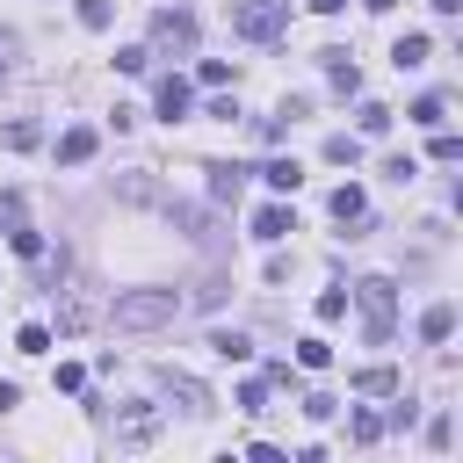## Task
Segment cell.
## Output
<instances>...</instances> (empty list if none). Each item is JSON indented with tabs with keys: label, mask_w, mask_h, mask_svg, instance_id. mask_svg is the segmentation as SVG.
I'll return each mask as SVG.
<instances>
[{
	"label": "cell",
	"mask_w": 463,
	"mask_h": 463,
	"mask_svg": "<svg viewBox=\"0 0 463 463\" xmlns=\"http://www.w3.org/2000/svg\"><path fill=\"white\" fill-rule=\"evenodd\" d=\"M326 159H333V166H354V159H362V137H326Z\"/></svg>",
	"instance_id": "27"
},
{
	"label": "cell",
	"mask_w": 463,
	"mask_h": 463,
	"mask_svg": "<svg viewBox=\"0 0 463 463\" xmlns=\"http://www.w3.org/2000/svg\"><path fill=\"white\" fill-rule=\"evenodd\" d=\"M203 174H210V195H217V203H239V195H246V174H253V166H239V159H210Z\"/></svg>",
	"instance_id": "6"
},
{
	"label": "cell",
	"mask_w": 463,
	"mask_h": 463,
	"mask_svg": "<svg viewBox=\"0 0 463 463\" xmlns=\"http://www.w3.org/2000/svg\"><path fill=\"white\" fill-rule=\"evenodd\" d=\"M347 297L362 304V333H369V347H383L391 326H398V282H391V275H362Z\"/></svg>",
	"instance_id": "2"
},
{
	"label": "cell",
	"mask_w": 463,
	"mask_h": 463,
	"mask_svg": "<svg viewBox=\"0 0 463 463\" xmlns=\"http://www.w3.org/2000/svg\"><path fill=\"white\" fill-rule=\"evenodd\" d=\"M152 434H159V412H152V405H130V412H123V441H130V449H145Z\"/></svg>",
	"instance_id": "16"
},
{
	"label": "cell",
	"mask_w": 463,
	"mask_h": 463,
	"mask_svg": "<svg viewBox=\"0 0 463 463\" xmlns=\"http://www.w3.org/2000/svg\"><path fill=\"white\" fill-rule=\"evenodd\" d=\"M188 101H195V87H188V80H181V72H166V80H159V87H152V109H159V116H166V123H181V116H188Z\"/></svg>",
	"instance_id": "5"
},
{
	"label": "cell",
	"mask_w": 463,
	"mask_h": 463,
	"mask_svg": "<svg viewBox=\"0 0 463 463\" xmlns=\"http://www.w3.org/2000/svg\"><path fill=\"white\" fill-rule=\"evenodd\" d=\"M232 29L246 43H275L289 29V0H232Z\"/></svg>",
	"instance_id": "3"
},
{
	"label": "cell",
	"mask_w": 463,
	"mask_h": 463,
	"mask_svg": "<svg viewBox=\"0 0 463 463\" xmlns=\"http://www.w3.org/2000/svg\"><path fill=\"white\" fill-rule=\"evenodd\" d=\"M405 116H412L420 130H441V123H449V101H441V94H420V101H412Z\"/></svg>",
	"instance_id": "19"
},
{
	"label": "cell",
	"mask_w": 463,
	"mask_h": 463,
	"mask_svg": "<svg viewBox=\"0 0 463 463\" xmlns=\"http://www.w3.org/2000/svg\"><path fill=\"white\" fill-rule=\"evenodd\" d=\"M94 145H101V130H94V123H72V130L58 137V166H87Z\"/></svg>",
	"instance_id": "8"
},
{
	"label": "cell",
	"mask_w": 463,
	"mask_h": 463,
	"mask_svg": "<svg viewBox=\"0 0 463 463\" xmlns=\"http://www.w3.org/2000/svg\"><path fill=\"white\" fill-rule=\"evenodd\" d=\"M427 51H434L427 36H398V43H391V65H398V72H412V65H427Z\"/></svg>",
	"instance_id": "18"
},
{
	"label": "cell",
	"mask_w": 463,
	"mask_h": 463,
	"mask_svg": "<svg viewBox=\"0 0 463 463\" xmlns=\"http://www.w3.org/2000/svg\"><path fill=\"white\" fill-rule=\"evenodd\" d=\"M159 391L181 398V412H210V391H203L195 376H181V369H159Z\"/></svg>",
	"instance_id": "10"
},
{
	"label": "cell",
	"mask_w": 463,
	"mask_h": 463,
	"mask_svg": "<svg viewBox=\"0 0 463 463\" xmlns=\"http://www.w3.org/2000/svg\"><path fill=\"white\" fill-rule=\"evenodd\" d=\"M253 174H260L275 195H297V181H304V166H297V159H268V166H253Z\"/></svg>",
	"instance_id": "15"
},
{
	"label": "cell",
	"mask_w": 463,
	"mask_h": 463,
	"mask_svg": "<svg viewBox=\"0 0 463 463\" xmlns=\"http://www.w3.org/2000/svg\"><path fill=\"white\" fill-rule=\"evenodd\" d=\"M166 217H174V224H181V232H188L195 246H210V239H217V224H210V210H195V203H166Z\"/></svg>",
	"instance_id": "12"
},
{
	"label": "cell",
	"mask_w": 463,
	"mask_h": 463,
	"mask_svg": "<svg viewBox=\"0 0 463 463\" xmlns=\"http://www.w3.org/2000/svg\"><path fill=\"white\" fill-rule=\"evenodd\" d=\"M354 116H362V137H383V130H391V109H383V101H362Z\"/></svg>",
	"instance_id": "22"
},
{
	"label": "cell",
	"mask_w": 463,
	"mask_h": 463,
	"mask_svg": "<svg viewBox=\"0 0 463 463\" xmlns=\"http://www.w3.org/2000/svg\"><path fill=\"white\" fill-rule=\"evenodd\" d=\"M145 65H152L145 43H123V51H116V72H145Z\"/></svg>",
	"instance_id": "30"
},
{
	"label": "cell",
	"mask_w": 463,
	"mask_h": 463,
	"mask_svg": "<svg viewBox=\"0 0 463 463\" xmlns=\"http://www.w3.org/2000/svg\"><path fill=\"white\" fill-rule=\"evenodd\" d=\"M318 65H326V80H333L340 94H354V87H362V65H354L347 51H318Z\"/></svg>",
	"instance_id": "13"
},
{
	"label": "cell",
	"mask_w": 463,
	"mask_h": 463,
	"mask_svg": "<svg viewBox=\"0 0 463 463\" xmlns=\"http://www.w3.org/2000/svg\"><path fill=\"white\" fill-rule=\"evenodd\" d=\"M427 152H434V159H441V166H456V159H463V137H456V130H449V123H441V130H434V145H427Z\"/></svg>",
	"instance_id": "23"
},
{
	"label": "cell",
	"mask_w": 463,
	"mask_h": 463,
	"mask_svg": "<svg viewBox=\"0 0 463 463\" xmlns=\"http://www.w3.org/2000/svg\"><path fill=\"white\" fill-rule=\"evenodd\" d=\"M383 174H391V181H412V174H420V159H412V152H398V159H383Z\"/></svg>",
	"instance_id": "34"
},
{
	"label": "cell",
	"mask_w": 463,
	"mask_h": 463,
	"mask_svg": "<svg viewBox=\"0 0 463 463\" xmlns=\"http://www.w3.org/2000/svg\"><path fill=\"white\" fill-rule=\"evenodd\" d=\"M51 383H58V391H80V383H87V369H80V362H58V376H51Z\"/></svg>",
	"instance_id": "35"
},
{
	"label": "cell",
	"mask_w": 463,
	"mask_h": 463,
	"mask_svg": "<svg viewBox=\"0 0 463 463\" xmlns=\"http://www.w3.org/2000/svg\"><path fill=\"white\" fill-rule=\"evenodd\" d=\"M362 7H369V14H391V7H398V0H362Z\"/></svg>",
	"instance_id": "41"
},
{
	"label": "cell",
	"mask_w": 463,
	"mask_h": 463,
	"mask_svg": "<svg viewBox=\"0 0 463 463\" xmlns=\"http://www.w3.org/2000/svg\"><path fill=\"white\" fill-rule=\"evenodd\" d=\"M0 232H7V246H14L22 260H43V232L29 224V210H22V188H7V195H0Z\"/></svg>",
	"instance_id": "4"
},
{
	"label": "cell",
	"mask_w": 463,
	"mask_h": 463,
	"mask_svg": "<svg viewBox=\"0 0 463 463\" xmlns=\"http://www.w3.org/2000/svg\"><path fill=\"white\" fill-rule=\"evenodd\" d=\"M333 412H340V398H326V391H311V398H304V420H333Z\"/></svg>",
	"instance_id": "33"
},
{
	"label": "cell",
	"mask_w": 463,
	"mask_h": 463,
	"mask_svg": "<svg viewBox=\"0 0 463 463\" xmlns=\"http://www.w3.org/2000/svg\"><path fill=\"white\" fill-rule=\"evenodd\" d=\"M297 362H304V369H326V362H333V347L311 333V340H297Z\"/></svg>",
	"instance_id": "29"
},
{
	"label": "cell",
	"mask_w": 463,
	"mask_h": 463,
	"mask_svg": "<svg viewBox=\"0 0 463 463\" xmlns=\"http://www.w3.org/2000/svg\"><path fill=\"white\" fill-rule=\"evenodd\" d=\"M449 333H456V304H427V311H420V340H427V347H441Z\"/></svg>",
	"instance_id": "14"
},
{
	"label": "cell",
	"mask_w": 463,
	"mask_h": 463,
	"mask_svg": "<svg viewBox=\"0 0 463 463\" xmlns=\"http://www.w3.org/2000/svg\"><path fill=\"white\" fill-rule=\"evenodd\" d=\"M174 318H181V289H116V304H109L116 333H159Z\"/></svg>",
	"instance_id": "1"
},
{
	"label": "cell",
	"mask_w": 463,
	"mask_h": 463,
	"mask_svg": "<svg viewBox=\"0 0 463 463\" xmlns=\"http://www.w3.org/2000/svg\"><path fill=\"white\" fill-rule=\"evenodd\" d=\"M354 391H369V398H391V391H398V369H391V362H376V369H354Z\"/></svg>",
	"instance_id": "17"
},
{
	"label": "cell",
	"mask_w": 463,
	"mask_h": 463,
	"mask_svg": "<svg viewBox=\"0 0 463 463\" xmlns=\"http://www.w3.org/2000/svg\"><path fill=\"white\" fill-rule=\"evenodd\" d=\"M14 405H22V391H14V383H0V412H14Z\"/></svg>",
	"instance_id": "38"
},
{
	"label": "cell",
	"mask_w": 463,
	"mask_h": 463,
	"mask_svg": "<svg viewBox=\"0 0 463 463\" xmlns=\"http://www.w3.org/2000/svg\"><path fill=\"white\" fill-rule=\"evenodd\" d=\"M289 232H297V217H289L282 203H260V210H253V239H260V246H282Z\"/></svg>",
	"instance_id": "9"
},
{
	"label": "cell",
	"mask_w": 463,
	"mask_h": 463,
	"mask_svg": "<svg viewBox=\"0 0 463 463\" xmlns=\"http://www.w3.org/2000/svg\"><path fill=\"white\" fill-rule=\"evenodd\" d=\"M14 51H22V43H14L7 29H0V87H7V72H14Z\"/></svg>",
	"instance_id": "37"
},
{
	"label": "cell",
	"mask_w": 463,
	"mask_h": 463,
	"mask_svg": "<svg viewBox=\"0 0 463 463\" xmlns=\"http://www.w3.org/2000/svg\"><path fill=\"white\" fill-rule=\"evenodd\" d=\"M347 434H354V441H383V412H369V405H362V412L347 420Z\"/></svg>",
	"instance_id": "24"
},
{
	"label": "cell",
	"mask_w": 463,
	"mask_h": 463,
	"mask_svg": "<svg viewBox=\"0 0 463 463\" xmlns=\"http://www.w3.org/2000/svg\"><path fill=\"white\" fill-rule=\"evenodd\" d=\"M195 72H203V87H224V80H239V72H232V65H224V58H203V65H195Z\"/></svg>",
	"instance_id": "32"
},
{
	"label": "cell",
	"mask_w": 463,
	"mask_h": 463,
	"mask_svg": "<svg viewBox=\"0 0 463 463\" xmlns=\"http://www.w3.org/2000/svg\"><path fill=\"white\" fill-rule=\"evenodd\" d=\"M152 36L188 51V43H195V14H188V7H159V14H152Z\"/></svg>",
	"instance_id": "7"
},
{
	"label": "cell",
	"mask_w": 463,
	"mask_h": 463,
	"mask_svg": "<svg viewBox=\"0 0 463 463\" xmlns=\"http://www.w3.org/2000/svg\"><path fill=\"white\" fill-rule=\"evenodd\" d=\"M304 7H311V14H340L347 0H304Z\"/></svg>",
	"instance_id": "39"
},
{
	"label": "cell",
	"mask_w": 463,
	"mask_h": 463,
	"mask_svg": "<svg viewBox=\"0 0 463 463\" xmlns=\"http://www.w3.org/2000/svg\"><path fill=\"white\" fill-rule=\"evenodd\" d=\"M210 354H224V362H246V354H253V340H246V333H210Z\"/></svg>",
	"instance_id": "21"
},
{
	"label": "cell",
	"mask_w": 463,
	"mask_h": 463,
	"mask_svg": "<svg viewBox=\"0 0 463 463\" xmlns=\"http://www.w3.org/2000/svg\"><path fill=\"white\" fill-rule=\"evenodd\" d=\"M427 7H434V14H456V7H463V0H427Z\"/></svg>",
	"instance_id": "40"
},
{
	"label": "cell",
	"mask_w": 463,
	"mask_h": 463,
	"mask_svg": "<svg viewBox=\"0 0 463 463\" xmlns=\"http://www.w3.org/2000/svg\"><path fill=\"white\" fill-rule=\"evenodd\" d=\"M449 434H456V427H449V412H434V420H427V449H449Z\"/></svg>",
	"instance_id": "36"
},
{
	"label": "cell",
	"mask_w": 463,
	"mask_h": 463,
	"mask_svg": "<svg viewBox=\"0 0 463 463\" xmlns=\"http://www.w3.org/2000/svg\"><path fill=\"white\" fill-rule=\"evenodd\" d=\"M72 14H80L87 29H109V22H116V7H109V0H72Z\"/></svg>",
	"instance_id": "25"
},
{
	"label": "cell",
	"mask_w": 463,
	"mask_h": 463,
	"mask_svg": "<svg viewBox=\"0 0 463 463\" xmlns=\"http://www.w3.org/2000/svg\"><path fill=\"white\" fill-rule=\"evenodd\" d=\"M318 318H326V326L347 318V289H318Z\"/></svg>",
	"instance_id": "31"
},
{
	"label": "cell",
	"mask_w": 463,
	"mask_h": 463,
	"mask_svg": "<svg viewBox=\"0 0 463 463\" xmlns=\"http://www.w3.org/2000/svg\"><path fill=\"white\" fill-rule=\"evenodd\" d=\"M14 347H22V354H51V326H22Z\"/></svg>",
	"instance_id": "28"
},
{
	"label": "cell",
	"mask_w": 463,
	"mask_h": 463,
	"mask_svg": "<svg viewBox=\"0 0 463 463\" xmlns=\"http://www.w3.org/2000/svg\"><path fill=\"white\" fill-rule=\"evenodd\" d=\"M7 145H14V152H36V145H43V130L22 116V123H7Z\"/></svg>",
	"instance_id": "26"
},
{
	"label": "cell",
	"mask_w": 463,
	"mask_h": 463,
	"mask_svg": "<svg viewBox=\"0 0 463 463\" xmlns=\"http://www.w3.org/2000/svg\"><path fill=\"white\" fill-rule=\"evenodd\" d=\"M326 210H333V217H340V224H369V195H362V188H354V181H340V188H333V203H326Z\"/></svg>",
	"instance_id": "11"
},
{
	"label": "cell",
	"mask_w": 463,
	"mask_h": 463,
	"mask_svg": "<svg viewBox=\"0 0 463 463\" xmlns=\"http://www.w3.org/2000/svg\"><path fill=\"white\" fill-rule=\"evenodd\" d=\"M239 412H246V420L268 412V376H246V383H239Z\"/></svg>",
	"instance_id": "20"
}]
</instances>
